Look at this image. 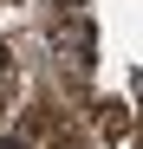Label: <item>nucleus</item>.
Here are the masks:
<instances>
[{
	"label": "nucleus",
	"mask_w": 143,
	"mask_h": 149,
	"mask_svg": "<svg viewBox=\"0 0 143 149\" xmlns=\"http://www.w3.org/2000/svg\"><path fill=\"white\" fill-rule=\"evenodd\" d=\"M59 52H65V65L85 71V65H91V58H85V52H91V33H85V26H59Z\"/></svg>",
	"instance_id": "f257e3e1"
},
{
	"label": "nucleus",
	"mask_w": 143,
	"mask_h": 149,
	"mask_svg": "<svg viewBox=\"0 0 143 149\" xmlns=\"http://www.w3.org/2000/svg\"><path fill=\"white\" fill-rule=\"evenodd\" d=\"M0 149H26V143H0Z\"/></svg>",
	"instance_id": "20e7f679"
},
{
	"label": "nucleus",
	"mask_w": 143,
	"mask_h": 149,
	"mask_svg": "<svg viewBox=\"0 0 143 149\" xmlns=\"http://www.w3.org/2000/svg\"><path fill=\"white\" fill-rule=\"evenodd\" d=\"M98 130L111 143H130V104H98Z\"/></svg>",
	"instance_id": "f03ea898"
},
{
	"label": "nucleus",
	"mask_w": 143,
	"mask_h": 149,
	"mask_svg": "<svg viewBox=\"0 0 143 149\" xmlns=\"http://www.w3.org/2000/svg\"><path fill=\"white\" fill-rule=\"evenodd\" d=\"M0 91H7V65H0Z\"/></svg>",
	"instance_id": "7ed1b4c3"
}]
</instances>
